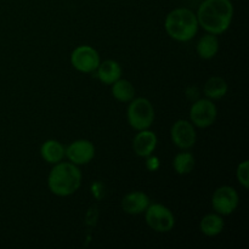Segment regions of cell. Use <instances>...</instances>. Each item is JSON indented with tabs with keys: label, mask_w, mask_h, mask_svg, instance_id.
<instances>
[{
	"label": "cell",
	"mask_w": 249,
	"mask_h": 249,
	"mask_svg": "<svg viewBox=\"0 0 249 249\" xmlns=\"http://www.w3.org/2000/svg\"><path fill=\"white\" fill-rule=\"evenodd\" d=\"M235 7L231 0H203L196 11L199 27L207 33L221 36L232 23Z\"/></svg>",
	"instance_id": "1"
},
{
	"label": "cell",
	"mask_w": 249,
	"mask_h": 249,
	"mask_svg": "<svg viewBox=\"0 0 249 249\" xmlns=\"http://www.w3.org/2000/svg\"><path fill=\"white\" fill-rule=\"evenodd\" d=\"M83 174L78 165L71 162H60L53 165L48 175V187L57 197L74 195L82 186Z\"/></svg>",
	"instance_id": "2"
},
{
	"label": "cell",
	"mask_w": 249,
	"mask_h": 249,
	"mask_svg": "<svg viewBox=\"0 0 249 249\" xmlns=\"http://www.w3.org/2000/svg\"><path fill=\"white\" fill-rule=\"evenodd\" d=\"M165 33L173 40L187 43L197 36L199 29L196 12L187 7H177L169 11L164 19Z\"/></svg>",
	"instance_id": "3"
},
{
	"label": "cell",
	"mask_w": 249,
	"mask_h": 249,
	"mask_svg": "<svg viewBox=\"0 0 249 249\" xmlns=\"http://www.w3.org/2000/svg\"><path fill=\"white\" fill-rule=\"evenodd\" d=\"M126 121L129 125L136 131L150 129L155 122V107L146 97H134L128 102Z\"/></svg>",
	"instance_id": "4"
},
{
	"label": "cell",
	"mask_w": 249,
	"mask_h": 249,
	"mask_svg": "<svg viewBox=\"0 0 249 249\" xmlns=\"http://www.w3.org/2000/svg\"><path fill=\"white\" fill-rule=\"evenodd\" d=\"M143 214L147 226L155 232L167 233L174 229L175 215L164 204L150 203Z\"/></svg>",
	"instance_id": "5"
},
{
	"label": "cell",
	"mask_w": 249,
	"mask_h": 249,
	"mask_svg": "<svg viewBox=\"0 0 249 249\" xmlns=\"http://www.w3.org/2000/svg\"><path fill=\"white\" fill-rule=\"evenodd\" d=\"M218 117V108L212 100L203 97L192 102L190 107V122L201 129L213 125Z\"/></svg>",
	"instance_id": "6"
},
{
	"label": "cell",
	"mask_w": 249,
	"mask_h": 249,
	"mask_svg": "<svg viewBox=\"0 0 249 249\" xmlns=\"http://www.w3.org/2000/svg\"><path fill=\"white\" fill-rule=\"evenodd\" d=\"M240 206V195L235 187L223 185L218 187L212 195V207L214 212L221 216L231 215Z\"/></svg>",
	"instance_id": "7"
},
{
	"label": "cell",
	"mask_w": 249,
	"mask_h": 249,
	"mask_svg": "<svg viewBox=\"0 0 249 249\" xmlns=\"http://www.w3.org/2000/svg\"><path fill=\"white\" fill-rule=\"evenodd\" d=\"M71 65L75 71L84 74L94 73L101 62L100 53L90 45H79L71 53Z\"/></svg>",
	"instance_id": "8"
},
{
	"label": "cell",
	"mask_w": 249,
	"mask_h": 249,
	"mask_svg": "<svg viewBox=\"0 0 249 249\" xmlns=\"http://www.w3.org/2000/svg\"><path fill=\"white\" fill-rule=\"evenodd\" d=\"M170 138L173 143L180 150H190L196 145L197 133L196 126L186 119H179L174 122L170 128Z\"/></svg>",
	"instance_id": "9"
},
{
	"label": "cell",
	"mask_w": 249,
	"mask_h": 249,
	"mask_svg": "<svg viewBox=\"0 0 249 249\" xmlns=\"http://www.w3.org/2000/svg\"><path fill=\"white\" fill-rule=\"evenodd\" d=\"M95 153H96V148L94 143L87 139H78V140L72 141L66 147V158L68 162L78 167L89 164L94 160Z\"/></svg>",
	"instance_id": "10"
},
{
	"label": "cell",
	"mask_w": 249,
	"mask_h": 249,
	"mask_svg": "<svg viewBox=\"0 0 249 249\" xmlns=\"http://www.w3.org/2000/svg\"><path fill=\"white\" fill-rule=\"evenodd\" d=\"M158 143V138L152 130L145 129L136 133L133 139V151L138 157L146 158L148 156L153 155Z\"/></svg>",
	"instance_id": "11"
},
{
	"label": "cell",
	"mask_w": 249,
	"mask_h": 249,
	"mask_svg": "<svg viewBox=\"0 0 249 249\" xmlns=\"http://www.w3.org/2000/svg\"><path fill=\"white\" fill-rule=\"evenodd\" d=\"M150 203L151 199L147 194L143 191H131L122 198L121 207L124 213L129 215H139L145 213Z\"/></svg>",
	"instance_id": "12"
},
{
	"label": "cell",
	"mask_w": 249,
	"mask_h": 249,
	"mask_svg": "<svg viewBox=\"0 0 249 249\" xmlns=\"http://www.w3.org/2000/svg\"><path fill=\"white\" fill-rule=\"evenodd\" d=\"M94 73H96V77L102 84L112 85L116 80L122 78V70L121 63L117 62L116 60H105L101 61L99 67L96 68Z\"/></svg>",
	"instance_id": "13"
},
{
	"label": "cell",
	"mask_w": 249,
	"mask_h": 249,
	"mask_svg": "<svg viewBox=\"0 0 249 249\" xmlns=\"http://www.w3.org/2000/svg\"><path fill=\"white\" fill-rule=\"evenodd\" d=\"M40 156L49 164H56L62 162L66 158V147L55 139L44 141L40 146Z\"/></svg>",
	"instance_id": "14"
},
{
	"label": "cell",
	"mask_w": 249,
	"mask_h": 249,
	"mask_svg": "<svg viewBox=\"0 0 249 249\" xmlns=\"http://www.w3.org/2000/svg\"><path fill=\"white\" fill-rule=\"evenodd\" d=\"M219 50H220V43H219L218 36L215 34L206 33L197 41V55L202 60H212L218 55Z\"/></svg>",
	"instance_id": "15"
},
{
	"label": "cell",
	"mask_w": 249,
	"mask_h": 249,
	"mask_svg": "<svg viewBox=\"0 0 249 249\" xmlns=\"http://www.w3.org/2000/svg\"><path fill=\"white\" fill-rule=\"evenodd\" d=\"M229 91V85L224 78L214 75V77L208 78L203 85V94L204 97L215 101V100H220L226 96Z\"/></svg>",
	"instance_id": "16"
},
{
	"label": "cell",
	"mask_w": 249,
	"mask_h": 249,
	"mask_svg": "<svg viewBox=\"0 0 249 249\" xmlns=\"http://www.w3.org/2000/svg\"><path fill=\"white\" fill-rule=\"evenodd\" d=\"M224 228H225V221L218 213L206 214L199 223V230L207 237H215L220 235L224 231Z\"/></svg>",
	"instance_id": "17"
},
{
	"label": "cell",
	"mask_w": 249,
	"mask_h": 249,
	"mask_svg": "<svg viewBox=\"0 0 249 249\" xmlns=\"http://www.w3.org/2000/svg\"><path fill=\"white\" fill-rule=\"evenodd\" d=\"M112 96L122 104H128L135 97V87L133 83L124 78H119L118 80L111 85Z\"/></svg>",
	"instance_id": "18"
},
{
	"label": "cell",
	"mask_w": 249,
	"mask_h": 249,
	"mask_svg": "<svg viewBox=\"0 0 249 249\" xmlns=\"http://www.w3.org/2000/svg\"><path fill=\"white\" fill-rule=\"evenodd\" d=\"M195 165H196V160L195 156L189 152V150H181V152L175 155L173 160V169L179 175L190 174L195 169Z\"/></svg>",
	"instance_id": "19"
},
{
	"label": "cell",
	"mask_w": 249,
	"mask_h": 249,
	"mask_svg": "<svg viewBox=\"0 0 249 249\" xmlns=\"http://www.w3.org/2000/svg\"><path fill=\"white\" fill-rule=\"evenodd\" d=\"M236 179L240 182L241 186L245 190L249 187V162L248 160H245L237 165L236 169Z\"/></svg>",
	"instance_id": "20"
},
{
	"label": "cell",
	"mask_w": 249,
	"mask_h": 249,
	"mask_svg": "<svg viewBox=\"0 0 249 249\" xmlns=\"http://www.w3.org/2000/svg\"><path fill=\"white\" fill-rule=\"evenodd\" d=\"M146 168H147V170H150V172H157L160 168V158H158L157 156L153 155L146 157Z\"/></svg>",
	"instance_id": "21"
},
{
	"label": "cell",
	"mask_w": 249,
	"mask_h": 249,
	"mask_svg": "<svg viewBox=\"0 0 249 249\" xmlns=\"http://www.w3.org/2000/svg\"><path fill=\"white\" fill-rule=\"evenodd\" d=\"M102 190H104V186H102L101 182H95V184L91 185V194L96 199H100L99 192H100V195H101V197L104 196V192H102Z\"/></svg>",
	"instance_id": "22"
}]
</instances>
